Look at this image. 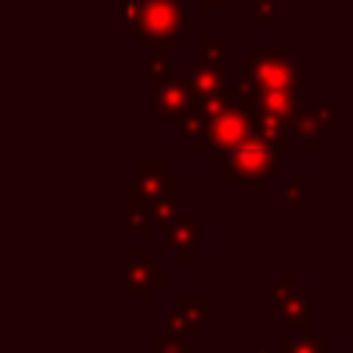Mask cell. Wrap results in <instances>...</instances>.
<instances>
[{
    "label": "cell",
    "mask_w": 353,
    "mask_h": 353,
    "mask_svg": "<svg viewBox=\"0 0 353 353\" xmlns=\"http://www.w3.org/2000/svg\"><path fill=\"white\" fill-rule=\"evenodd\" d=\"M127 229H130V234L152 232V207L138 196L130 176H127Z\"/></svg>",
    "instance_id": "7c38bea8"
},
{
    "label": "cell",
    "mask_w": 353,
    "mask_h": 353,
    "mask_svg": "<svg viewBox=\"0 0 353 353\" xmlns=\"http://www.w3.org/2000/svg\"><path fill=\"white\" fill-rule=\"evenodd\" d=\"M138 69H141L143 74H149V77H152V83H163V80L179 77V63H176V61H171V58L165 55V50H163V47L152 50V55H149V58H143V61L138 63Z\"/></svg>",
    "instance_id": "4fadbf2b"
},
{
    "label": "cell",
    "mask_w": 353,
    "mask_h": 353,
    "mask_svg": "<svg viewBox=\"0 0 353 353\" xmlns=\"http://www.w3.org/2000/svg\"><path fill=\"white\" fill-rule=\"evenodd\" d=\"M182 80L188 85L190 99H204V97L218 94L223 85H229V72H226V66H215V63L199 58Z\"/></svg>",
    "instance_id": "ba28073f"
},
{
    "label": "cell",
    "mask_w": 353,
    "mask_h": 353,
    "mask_svg": "<svg viewBox=\"0 0 353 353\" xmlns=\"http://www.w3.org/2000/svg\"><path fill=\"white\" fill-rule=\"evenodd\" d=\"M339 108H342V99H339V97H328V99L314 102L312 110H301V116L295 119L290 135H298V138H301V146H303L306 152L314 149L317 141L325 135V130L336 124Z\"/></svg>",
    "instance_id": "52a82bcc"
},
{
    "label": "cell",
    "mask_w": 353,
    "mask_h": 353,
    "mask_svg": "<svg viewBox=\"0 0 353 353\" xmlns=\"http://www.w3.org/2000/svg\"><path fill=\"white\" fill-rule=\"evenodd\" d=\"M165 232H168V243L179 248V256L185 259L190 248L199 245V226L193 223V218L188 212H176L168 223H165Z\"/></svg>",
    "instance_id": "8fae6325"
},
{
    "label": "cell",
    "mask_w": 353,
    "mask_h": 353,
    "mask_svg": "<svg viewBox=\"0 0 353 353\" xmlns=\"http://www.w3.org/2000/svg\"><path fill=\"white\" fill-rule=\"evenodd\" d=\"M190 30V11L185 0H135V17L127 22V36L143 50L171 47Z\"/></svg>",
    "instance_id": "6da1fadb"
},
{
    "label": "cell",
    "mask_w": 353,
    "mask_h": 353,
    "mask_svg": "<svg viewBox=\"0 0 353 353\" xmlns=\"http://www.w3.org/2000/svg\"><path fill=\"white\" fill-rule=\"evenodd\" d=\"M232 99H237V85H232V83L223 85V88H221L218 94H212V97L190 99L185 116L176 121V135L188 138V146H190L193 152H199V149H201V141H204V127H207V121H210L223 105H229Z\"/></svg>",
    "instance_id": "8992f818"
},
{
    "label": "cell",
    "mask_w": 353,
    "mask_h": 353,
    "mask_svg": "<svg viewBox=\"0 0 353 353\" xmlns=\"http://www.w3.org/2000/svg\"><path fill=\"white\" fill-rule=\"evenodd\" d=\"M176 199H179V176L176 174H165V185L160 199L152 207V221L157 223H168L176 215Z\"/></svg>",
    "instance_id": "5bb4252c"
},
{
    "label": "cell",
    "mask_w": 353,
    "mask_h": 353,
    "mask_svg": "<svg viewBox=\"0 0 353 353\" xmlns=\"http://www.w3.org/2000/svg\"><path fill=\"white\" fill-rule=\"evenodd\" d=\"M165 174H168V171H165V160H141L138 171L130 174V179H132L138 196H141L149 207H154V201L160 199L163 185H165Z\"/></svg>",
    "instance_id": "30bf717a"
},
{
    "label": "cell",
    "mask_w": 353,
    "mask_h": 353,
    "mask_svg": "<svg viewBox=\"0 0 353 353\" xmlns=\"http://www.w3.org/2000/svg\"><path fill=\"white\" fill-rule=\"evenodd\" d=\"M201 8L204 11H226L229 0H201Z\"/></svg>",
    "instance_id": "ac0fdd59"
},
{
    "label": "cell",
    "mask_w": 353,
    "mask_h": 353,
    "mask_svg": "<svg viewBox=\"0 0 353 353\" xmlns=\"http://www.w3.org/2000/svg\"><path fill=\"white\" fill-rule=\"evenodd\" d=\"M301 97H303V88H276V91L237 88V102L245 108L251 121L273 124L287 132H292V124L303 110Z\"/></svg>",
    "instance_id": "3957f363"
},
{
    "label": "cell",
    "mask_w": 353,
    "mask_h": 353,
    "mask_svg": "<svg viewBox=\"0 0 353 353\" xmlns=\"http://www.w3.org/2000/svg\"><path fill=\"white\" fill-rule=\"evenodd\" d=\"M279 154H273L270 149L248 141L243 146H237L234 152H229L226 157V185L240 188V185H265L268 176L276 174L279 168Z\"/></svg>",
    "instance_id": "5b68a950"
},
{
    "label": "cell",
    "mask_w": 353,
    "mask_h": 353,
    "mask_svg": "<svg viewBox=\"0 0 353 353\" xmlns=\"http://www.w3.org/2000/svg\"><path fill=\"white\" fill-rule=\"evenodd\" d=\"M248 141H251V116L237 99H232L207 121L201 146H207L218 163H226L229 152H234Z\"/></svg>",
    "instance_id": "277c9868"
},
{
    "label": "cell",
    "mask_w": 353,
    "mask_h": 353,
    "mask_svg": "<svg viewBox=\"0 0 353 353\" xmlns=\"http://www.w3.org/2000/svg\"><path fill=\"white\" fill-rule=\"evenodd\" d=\"M281 199L298 212L303 207V174H292L290 182L281 188Z\"/></svg>",
    "instance_id": "2e32d148"
},
{
    "label": "cell",
    "mask_w": 353,
    "mask_h": 353,
    "mask_svg": "<svg viewBox=\"0 0 353 353\" xmlns=\"http://www.w3.org/2000/svg\"><path fill=\"white\" fill-rule=\"evenodd\" d=\"M251 14H254V22H276L279 19V8L273 0H251Z\"/></svg>",
    "instance_id": "e0dca14e"
},
{
    "label": "cell",
    "mask_w": 353,
    "mask_h": 353,
    "mask_svg": "<svg viewBox=\"0 0 353 353\" xmlns=\"http://www.w3.org/2000/svg\"><path fill=\"white\" fill-rule=\"evenodd\" d=\"M303 66L284 50H254L240 72L237 88L251 91H276V88H301Z\"/></svg>",
    "instance_id": "7a4b0ae2"
},
{
    "label": "cell",
    "mask_w": 353,
    "mask_h": 353,
    "mask_svg": "<svg viewBox=\"0 0 353 353\" xmlns=\"http://www.w3.org/2000/svg\"><path fill=\"white\" fill-rule=\"evenodd\" d=\"M201 52H204V61L223 66L229 58V39L221 33H207V36H201Z\"/></svg>",
    "instance_id": "9a60e30c"
},
{
    "label": "cell",
    "mask_w": 353,
    "mask_h": 353,
    "mask_svg": "<svg viewBox=\"0 0 353 353\" xmlns=\"http://www.w3.org/2000/svg\"><path fill=\"white\" fill-rule=\"evenodd\" d=\"M188 102H190V94H188V85L182 77H171V80H163V83H154V91H152V108L160 110L168 121H179L188 110Z\"/></svg>",
    "instance_id": "9c48e42d"
}]
</instances>
